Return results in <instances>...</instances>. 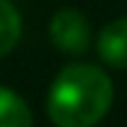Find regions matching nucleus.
<instances>
[{
	"instance_id": "5",
	"label": "nucleus",
	"mask_w": 127,
	"mask_h": 127,
	"mask_svg": "<svg viewBox=\"0 0 127 127\" xmlns=\"http://www.w3.org/2000/svg\"><path fill=\"white\" fill-rule=\"evenodd\" d=\"M18 39H21V16L10 0H0V57L13 52Z\"/></svg>"
},
{
	"instance_id": "2",
	"label": "nucleus",
	"mask_w": 127,
	"mask_h": 127,
	"mask_svg": "<svg viewBox=\"0 0 127 127\" xmlns=\"http://www.w3.org/2000/svg\"><path fill=\"white\" fill-rule=\"evenodd\" d=\"M49 36L57 49L67 52V55H83L91 44V26L83 13L73 8L57 10L49 21Z\"/></svg>"
},
{
	"instance_id": "4",
	"label": "nucleus",
	"mask_w": 127,
	"mask_h": 127,
	"mask_svg": "<svg viewBox=\"0 0 127 127\" xmlns=\"http://www.w3.org/2000/svg\"><path fill=\"white\" fill-rule=\"evenodd\" d=\"M0 127H34L29 104L5 86H0Z\"/></svg>"
},
{
	"instance_id": "3",
	"label": "nucleus",
	"mask_w": 127,
	"mask_h": 127,
	"mask_svg": "<svg viewBox=\"0 0 127 127\" xmlns=\"http://www.w3.org/2000/svg\"><path fill=\"white\" fill-rule=\"evenodd\" d=\"M96 52L109 67L127 70V16L109 21L96 39Z\"/></svg>"
},
{
	"instance_id": "1",
	"label": "nucleus",
	"mask_w": 127,
	"mask_h": 127,
	"mask_svg": "<svg viewBox=\"0 0 127 127\" xmlns=\"http://www.w3.org/2000/svg\"><path fill=\"white\" fill-rule=\"evenodd\" d=\"M114 101L112 78L91 62H70L52 80L47 114L57 127H94Z\"/></svg>"
}]
</instances>
